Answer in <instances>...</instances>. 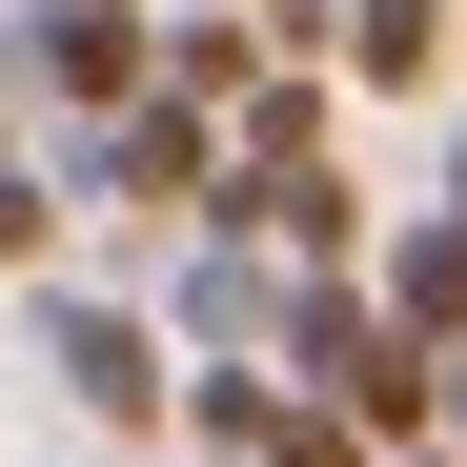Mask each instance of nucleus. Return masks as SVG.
I'll return each mask as SVG.
<instances>
[{
	"mask_svg": "<svg viewBox=\"0 0 467 467\" xmlns=\"http://www.w3.org/2000/svg\"><path fill=\"white\" fill-rule=\"evenodd\" d=\"M0 82H21L41 122H102V102H142V0H41V21L0 41Z\"/></svg>",
	"mask_w": 467,
	"mask_h": 467,
	"instance_id": "nucleus-3",
	"label": "nucleus"
},
{
	"mask_svg": "<svg viewBox=\"0 0 467 467\" xmlns=\"http://www.w3.org/2000/svg\"><path fill=\"white\" fill-rule=\"evenodd\" d=\"M386 467H447V447H386Z\"/></svg>",
	"mask_w": 467,
	"mask_h": 467,
	"instance_id": "nucleus-8",
	"label": "nucleus"
},
{
	"mask_svg": "<svg viewBox=\"0 0 467 467\" xmlns=\"http://www.w3.org/2000/svg\"><path fill=\"white\" fill-rule=\"evenodd\" d=\"M447 41H467L447 0H346V82L366 102H447Z\"/></svg>",
	"mask_w": 467,
	"mask_h": 467,
	"instance_id": "nucleus-6",
	"label": "nucleus"
},
{
	"mask_svg": "<svg viewBox=\"0 0 467 467\" xmlns=\"http://www.w3.org/2000/svg\"><path fill=\"white\" fill-rule=\"evenodd\" d=\"M0 285H61V163H0Z\"/></svg>",
	"mask_w": 467,
	"mask_h": 467,
	"instance_id": "nucleus-7",
	"label": "nucleus"
},
{
	"mask_svg": "<svg viewBox=\"0 0 467 467\" xmlns=\"http://www.w3.org/2000/svg\"><path fill=\"white\" fill-rule=\"evenodd\" d=\"M41 305V366H61V407H82V427H163V386H183V346L163 326H142V305H102V285H21Z\"/></svg>",
	"mask_w": 467,
	"mask_h": 467,
	"instance_id": "nucleus-2",
	"label": "nucleus"
},
{
	"mask_svg": "<svg viewBox=\"0 0 467 467\" xmlns=\"http://www.w3.org/2000/svg\"><path fill=\"white\" fill-rule=\"evenodd\" d=\"M163 467H203V447H163Z\"/></svg>",
	"mask_w": 467,
	"mask_h": 467,
	"instance_id": "nucleus-9",
	"label": "nucleus"
},
{
	"mask_svg": "<svg viewBox=\"0 0 467 467\" xmlns=\"http://www.w3.org/2000/svg\"><path fill=\"white\" fill-rule=\"evenodd\" d=\"M265 305H285V265L244 244V223H203L183 285H163V346H183V366H265Z\"/></svg>",
	"mask_w": 467,
	"mask_h": 467,
	"instance_id": "nucleus-4",
	"label": "nucleus"
},
{
	"mask_svg": "<svg viewBox=\"0 0 467 467\" xmlns=\"http://www.w3.org/2000/svg\"><path fill=\"white\" fill-rule=\"evenodd\" d=\"M386 326H407L427 366H467V244H447V203H407V223H366V265H346Z\"/></svg>",
	"mask_w": 467,
	"mask_h": 467,
	"instance_id": "nucleus-5",
	"label": "nucleus"
},
{
	"mask_svg": "<svg viewBox=\"0 0 467 467\" xmlns=\"http://www.w3.org/2000/svg\"><path fill=\"white\" fill-rule=\"evenodd\" d=\"M61 163H82V203H122V223H203V183H223V122L203 102H102V122H61Z\"/></svg>",
	"mask_w": 467,
	"mask_h": 467,
	"instance_id": "nucleus-1",
	"label": "nucleus"
}]
</instances>
